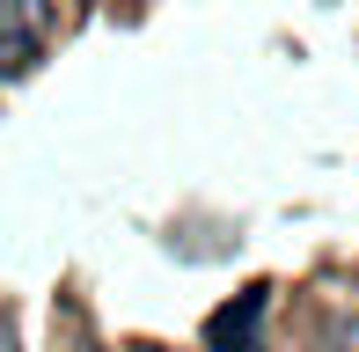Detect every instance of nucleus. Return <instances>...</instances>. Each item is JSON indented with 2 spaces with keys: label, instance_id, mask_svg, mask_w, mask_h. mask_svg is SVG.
Returning a JSON list of instances; mask_svg holds the SVG:
<instances>
[{
  "label": "nucleus",
  "instance_id": "obj_2",
  "mask_svg": "<svg viewBox=\"0 0 359 352\" xmlns=\"http://www.w3.org/2000/svg\"><path fill=\"white\" fill-rule=\"evenodd\" d=\"M271 309V286H250L242 301H227V309L205 323V352H257V323H264Z\"/></svg>",
  "mask_w": 359,
  "mask_h": 352
},
{
  "label": "nucleus",
  "instance_id": "obj_1",
  "mask_svg": "<svg viewBox=\"0 0 359 352\" xmlns=\"http://www.w3.org/2000/svg\"><path fill=\"white\" fill-rule=\"evenodd\" d=\"M44 22H52V8H44V0H0V74L37 67Z\"/></svg>",
  "mask_w": 359,
  "mask_h": 352
}]
</instances>
